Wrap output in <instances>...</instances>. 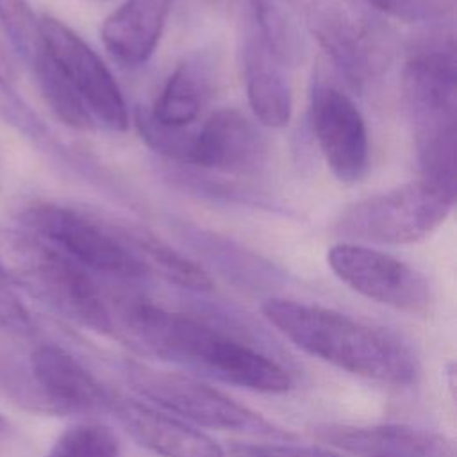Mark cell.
Here are the masks:
<instances>
[{"mask_svg":"<svg viewBox=\"0 0 457 457\" xmlns=\"http://www.w3.org/2000/svg\"><path fill=\"white\" fill-rule=\"evenodd\" d=\"M118 321L136 350L196 375L266 395H282L293 386L280 362L207 320L134 300L118 311Z\"/></svg>","mask_w":457,"mask_h":457,"instance_id":"1","label":"cell"},{"mask_svg":"<svg viewBox=\"0 0 457 457\" xmlns=\"http://www.w3.org/2000/svg\"><path fill=\"white\" fill-rule=\"evenodd\" d=\"M262 316L302 352L343 371L395 387H409L420 380L416 353L389 330L289 298L266 300Z\"/></svg>","mask_w":457,"mask_h":457,"instance_id":"2","label":"cell"},{"mask_svg":"<svg viewBox=\"0 0 457 457\" xmlns=\"http://www.w3.org/2000/svg\"><path fill=\"white\" fill-rule=\"evenodd\" d=\"M0 277L84 328L116 330L98 278L23 228L0 227Z\"/></svg>","mask_w":457,"mask_h":457,"instance_id":"3","label":"cell"},{"mask_svg":"<svg viewBox=\"0 0 457 457\" xmlns=\"http://www.w3.org/2000/svg\"><path fill=\"white\" fill-rule=\"evenodd\" d=\"M125 375L130 387L154 407L162 409L189 425L239 432L270 441H287L291 434L250 407L232 400L196 377L129 362Z\"/></svg>","mask_w":457,"mask_h":457,"instance_id":"4","label":"cell"},{"mask_svg":"<svg viewBox=\"0 0 457 457\" xmlns=\"http://www.w3.org/2000/svg\"><path fill=\"white\" fill-rule=\"evenodd\" d=\"M18 221L23 230L96 278L137 282L150 275L143 261L121 241L116 230L77 209L52 202H34L18 212Z\"/></svg>","mask_w":457,"mask_h":457,"instance_id":"5","label":"cell"},{"mask_svg":"<svg viewBox=\"0 0 457 457\" xmlns=\"http://www.w3.org/2000/svg\"><path fill=\"white\" fill-rule=\"evenodd\" d=\"M453 204V196L418 179L350 204L334 230L350 243L409 245L443 225Z\"/></svg>","mask_w":457,"mask_h":457,"instance_id":"6","label":"cell"},{"mask_svg":"<svg viewBox=\"0 0 457 457\" xmlns=\"http://www.w3.org/2000/svg\"><path fill=\"white\" fill-rule=\"evenodd\" d=\"M402 96L416 146L453 139L457 134V57L453 39L418 48L402 73Z\"/></svg>","mask_w":457,"mask_h":457,"instance_id":"7","label":"cell"},{"mask_svg":"<svg viewBox=\"0 0 457 457\" xmlns=\"http://www.w3.org/2000/svg\"><path fill=\"white\" fill-rule=\"evenodd\" d=\"M41 43L79 95L96 127L112 132L129 129V109L121 89L98 54L66 23L54 16L39 18Z\"/></svg>","mask_w":457,"mask_h":457,"instance_id":"8","label":"cell"},{"mask_svg":"<svg viewBox=\"0 0 457 457\" xmlns=\"http://www.w3.org/2000/svg\"><path fill=\"white\" fill-rule=\"evenodd\" d=\"M327 262L341 282L377 303L409 314L427 312L432 303L427 278L386 252L341 241L328 248Z\"/></svg>","mask_w":457,"mask_h":457,"instance_id":"9","label":"cell"},{"mask_svg":"<svg viewBox=\"0 0 457 457\" xmlns=\"http://www.w3.org/2000/svg\"><path fill=\"white\" fill-rule=\"evenodd\" d=\"M311 125L332 175L343 184L359 182L368 170V130L353 100L332 84L320 82L311 98Z\"/></svg>","mask_w":457,"mask_h":457,"instance_id":"10","label":"cell"},{"mask_svg":"<svg viewBox=\"0 0 457 457\" xmlns=\"http://www.w3.org/2000/svg\"><path fill=\"white\" fill-rule=\"evenodd\" d=\"M30 373L39 407L59 414L109 411L112 395L64 348L45 343L30 353Z\"/></svg>","mask_w":457,"mask_h":457,"instance_id":"11","label":"cell"},{"mask_svg":"<svg viewBox=\"0 0 457 457\" xmlns=\"http://www.w3.org/2000/svg\"><path fill=\"white\" fill-rule=\"evenodd\" d=\"M109 411L139 446L159 457H228L205 432L154 405L112 395Z\"/></svg>","mask_w":457,"mask_h":457,"instance_id":"12","label":"cell"},{"mask_svg":"<svg viewBox=\"0 0 457 457\" xmlns=\"http://www.w3.org/2000/svg\"><path fill=\"white\" fill-rule=\"evenodd\" d=\"M316 437L355 457H457L443 434L411 425H321Z\"/></svg>","mask_w":457,"mask_h":457,"instance_id":"13","label":"cell"},{"mask_svg":"<svg viewBox=\"0 0 457 457\" xmlns=\"http://www.w3.org/2000/svg\"><path fill=\"white\" fill-rule=\"evenodd\" d=\"M264 154L266 145L255 123L236 109H220L195 130L189 164L243 175L255 171Z\"/></svg>","mask_w":457,"mask_h":457,"instance_id":"14","label":"cell"},{"mask_svg":"<svg viewBox=\"0 0 457 457\" xmlns=\"http://www.w3.org/2000/svg\"><path fill=\"white\" fill-rule=\"evenodd\" d=\"M175 0H125L102 23V43L114 61L136 68L155 52Z\"/></svg>","mask_w":457,"mask_h":457,"instance_id":"15","label":"cell"},{"mask_svg":"<svg viewBox=\"0 0 457 457\" xmlns=\"http://www.w3.org/2000/svg\"><path fill=\"white\" fill-rule=\"evenodd\" d=\"M243 80L253 118L271 129L286 127L293 112V95L284 64L252 23L243 46Z\"/></svg>","mask_w":457,"mask_h":457,"instance_id":"16","label":"cell"},{"mask_svg":"<svg viewBox=\"0 0 457 457\" xmlns=\"http://www.w3.org/2000/svg\"><path fill=\"white\" fill-rule=\"evenodd\" d=\"M312 32L353 87H361L373 70V52L366 32L353 18L336 5H321L314 11Z\"/></svg>","mask_w":457,"mask_h":457,"instance_id":"17","label":"cell"},{"mask_svg":"<svg viewBox=\"0 0 457 457\" xmlns=\"http://www.w3.org/2000/svg\"><path fill=\"white\" fill-rule=\"evenodd\" d=\"M207 96V80L196 62H180L164 82L154 105L152 118L166 127H189L200 114Z\"/></svg>","mask_w":457,"mask_h":457,"instance_id":"18","label":"cell"},{"mask_svg":"<svg viewBox=\"0 0 457 457\" xmlns=\"http://www.w3.org/2000/svg\"><path fill=\"white\" fill-rule=\"evenodd\" d=\"M121 241L143 261L148 271H157L166 280L191 291H209L212 287L211 277L207 271L196 264L195 261L187 259L180 252L173 250L164 241L141 232V230H129L118 232Z\"/></svg>","mask_w":457,"mask_h":457,"instance_id":"19","label":"cell"},{"mask_svg":"<svg viewBox=\"0 0 457 457\" xmlns=\"http://www.w3.org/2000/svg\"><path fill=\"white\" fill-rule=\"evenodd\" d=\"M30 66L45 102L64 125L77 130H93L96 127L79 95L43 48V43Z\"/></svg>","mask_w":457,"mask_h":457,"instance_id":"20","label":"cell"},{"mask_svg":"<svg viewBox=\"0 0 457 457\" xmlns=\"http://www.w3.org/2000/svg\"><path fill=\"white\" fill-rule=\"evenodd\" d=\"M250 5L252 23L277 59L284 66L302 59L305 45L295 20L273 0H252Z\"/></svg>","mask_w":457,"mask_h":457,"instance_id":"21","label":"cell"},{"mask_svg":"<svg viewBox=\"0 0 457 457\" xmlns=\"http://www.w3.org/2000/svg\"><path fill=\"white\" fill-rule=\"evenodd\" d=\"M116 434L104 423L86 420L68 427L54 443L46 457H120Z\"/></svg>","mask_w":457,"mask_h":457,"instance_id":"22","label":"cell"},{"mask_svg":"<svg viewBox=\"0 0 457 457\" xmlns=\"http://www.w3.org/2000/svg\"><path fill=\"white\" fill-rule=\"evenodd\" d=\"M0 27L14 52L30 64L41 48L39 18L27 0H0Z\"/></svg>","mask_w":457,"mask_h":457,"instance_id":"23","label":"cell"},{"mask_svg":"<svg viewBox=\"0 0 457 457\" xmlns=\"http://www.w3.org/2000/svg\"><path fill=\"white\" fill-rule=\"evenodd\" d=\"M134 121L141 139L154 152L180 162H191L195 130H189V127H184V129L166 127L157 120H154L150 111L145 107L136 109Z\"/></svg>","mask_w":457,"mask_h":457,"instance_id":"24","label":"cell"},{"mask_svg":"<svg viewBox=\"0 0 457 457\" xmlns=\"http://www.w3.org/2000/svg\"><path fill=\"white\" fill-rule=\"evenodd\" d=\"M377 11L405 23H436L452 18L455 0H368Z\"/></svg>","mask_w":457,"mask_h":457,"instance_id":"25","label":"cell"},{"mask_svg":"<svg viewBox=\"0 0 457 457\" xmlns=\"http://www.w3.org/2000/svg\"><path fill=\"white\" fill-rule=\"evenodd\" d=\"M0 118L16 129L25 137L34 141L46 139V127L37 114L25 104V100L14 91L11 82L0 73Z\"/></svg>","mask_w":457,"mask_h":457,"instance_id":"26","label":"cell"},{"mask_svg":"<svg viewBox=\"0 0 457 457\" xmlns=\"http://www.w3.org/2000/svg\"><path fill=\"white\" fill-rule=\"evenodd\" d=\"M230 457H343L318 446L291 445L287 441L270 443H236L230 446Z\"/></svg>","mask_w":457,"mask_h":457,"instance_id":"27","label":"cell"},{"mask_svg":"<svg viewBox=\"0 0 457 457\" xmlns=\"http://www.w3.org/2000/svg\"><path fill=\"white\" fill-rule=\"evenodd\" d=\"M0 327L16 334H32L34 320L12 286L0 277Z\"/></svg>","mask_w":457,"mask_h":457,"instance_id":"28","label":"cell"},{"mask_svg":"<svg viewBox=\"0 0 457 457\" xmlns=\"http://www.w3.org/2000/svg\"><path fill=\"white\" fill-rule=\"evenodd\" d=\"M5 430H7V421L0 416V436H2Z\"/></svg>","mask_w":457,"mask_h":457,"instance_id":"29","label":"cell"}]
</instances>
